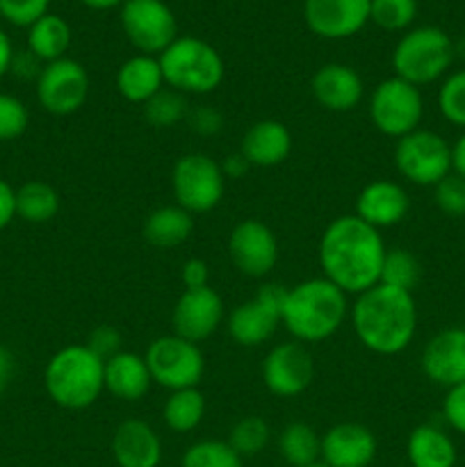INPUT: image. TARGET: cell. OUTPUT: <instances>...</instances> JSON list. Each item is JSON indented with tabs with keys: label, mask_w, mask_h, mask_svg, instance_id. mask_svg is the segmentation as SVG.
<instances>
[{
	"label": "cell",
	"mask_w": 465,
	"mask_h": 467,
	"mask_svg": "<svg viewBox=\"0 0 465 467\" xmlns=\"http://www.w3.org/2000/svg\"><path fill=\"white\" fill-rule=\"evenodd\" d=\"M433 201H436L438 210L447 217H465V181L456 173L442 178L436 187H433Z\"/></svg>",
	"instance_id": "39"
},
{
	"label": "cell",
	"mask_w": 465,
	"mask_h": 467,
	"mask_svg": "<svg viewBox=\"0 0 465 467\" xmlns=\"http://www.w3.org/2000/svg\"><path fill=\"white\" fill-rule=\"evenodd\" d=\"M16 219V190L0 178V231Z\"/></svg>",
	"instance_id": "45"
},
{
	"label": "cell",
	"mask_w": 465,
	"mask_h": 467,
	"mask_svg": "<svg viewBox=\"0 0 465 467\" xmlns=\"http://www.w3.org/2000/svg\"><path fill=\"white\" fill-rule=\"evenodd\" d=\"M406 459L410 467H454L459 454L445 429L436 424H419L408 433Z\"/></svg>",
	"instance_id": "26"
},
{
	"label": "cell",
	"mask_w": 465,
	"mask_h": 467,
	"mask_svg": "<svg viewBox=\"0 0 465 467\" xmlns=\"http://www.w3.org/2000/svg\"><path fill=\"white\" fill-rule=\"evenodd\" d=\"M114 85H117V91L121 99L137 105H146L158 91H162L167 87L164 85V76L158 57L141 53L132 55L130 59H126L119 67Z\"/></svg>",
	"instance_id": "25"
},
{
	"label": "cell",
	"mask_w": 465,
	"mask_h": 467,
	"mask_svg": "<svg viewBox=\"0 0 465 467\" xmlns=\"http://www.w3.org/2000/svg\"><path fill=\"white\" fill-rule=\"evenodd\" d=\"M12 369H14V358L5 347H0V395L5 392L7 388L9 377H12Z\"/></svg>",
	"instance_id": "49"
},
{
	"label": "cell",
	"mask_w": 465,
	"mask_h": 467,
	"mask_svg": "<svg viewBox=\"0 0 465 467\" xmlns=\"http://www.w3.org/2000/svg\"><path fill=\"white\" fill-rule=\"evenodd\" d=\"M182 467H244V459L226 441H199L185 450Z\"/></svg>",
	"instance_id": "35"
},
{
	"label": "cell",
	"mask_w": 465,
	"mask_h": 467,
	"mask_svg": "<svg viewBox=\"0 0 465 467\" xmlns=\"http://www.w3.org/2000/svg\"><path fill=\"white\" fill-rule=\"evenodd\" d=\"M367 114L381 135L401 140L418 130L424 117V99L419 87L392 76L378 82L369 94Z\"/></svg>",
	"instance_id": "8"
},
{
	"label": "cell",
	"mask_w": 465,
	"mask_h": 467,
	"mask_svg": "<svg viewBox=\"0 0 465 467\" xmlns=\"http://www.w3.org/2000/svg\"><path fill=\"white\" fill-rule=\"evenodd\" d=\"M278 454L292 467H308L322 461V436L305 422H292L278 433Z\"/></svg>",
	"instance_id": "29"
},
{
	"label": "cell",
	"mask_w": 465,
	"mask_h": 467,
	"mask_svg": "<svg viewBox=\"0 0 465 467\" xmlns=\"http://www.w3.org/2000/svg\"><path fill=\"white\" fill-rule=\"evenodd\" d=\"M249 169H253V167H251L249 160H246L240 150L232 155H228V158L222 162V171H223V176H226V181L228 178H232V181H240V178H244L246 173H249Z\"/></svg>",
	"instance_id": "46"
},
{
	"label": "cell",
	"mask_w": 465,
	"mask_h": 467,
	"mask_svg": "<svg viewBox=\"0 0 465 467\" xmlns=\"http://www.w3.org/2000/svg\"><path fill=\"white\" fill-rule=\"evenodd\" d=\"M187 112H190L187 96H182L181 91L176 89H169V87H164L162 91H158V94L144 105L146 121H149L153 128H162V130L185 121Z\"/></svg>",
	"instance_id": "34"
},
{
	"label": "cell",
	"mask_w": 465,
	"mask_h": 467,
	"mask_svg": "<svg viewBox=\"0 0 465 467\" xmlns=\"http://www.w3.org/2000/svg\"><path fill=\"white\" fill-rule=\"evenodd\" d=\"M44 388L59 409H89L105 392V360L87 345L62 347L46 363Z\"/></svg>",
	"instance_id": "4"
},
{
	"label": "cell",
	"mask_w": 465,
	"mask_h": 467,
	"mask_svg": "<svg viewBox=\"0 0 465 467\" xmlns=\"http://www.w3.org/2000/svg\"><path fill=\"white\" fill-rule=\"evenodd\" d=\"M164 85L182 96L212 94L223 80V59L214 46L199 36H178L162 55H158Z\"/></svg>",
	"instance_id": "5"
},
{
	"label": "cell",
	"mask_w": 465,
	"mask_h": 467,
	"mask_svg": "<svg viewBox=\"0 0 465 467\" xmlns=\"http://www.w3.org/2000/svg\"><path fill=\"white\" fill-rule=\"evenodd\" d=\"M454 41L436 26L413 27L392 50V71L415 87L431 85L450 73L454 62Z\"/></svg>",
	"instance_id": "6"
},
{
	"label": "cell",
	"mask_w": 465,
	"mask_h": 467,
	"mask_svg": "<svg viewBox=\"0 0 465 467\" xmlns=\"http://www.w3.org/2000/svg\"><path fill=\"white\" fill-rule=\"evenodd\" d=\"M30 112L26 103L12 94L0 91V141L18 140L27 130Z\"/></svg>",
	"instance_id": "38"
},
{
	"label": "cell",
	"mask_w": 465,
	"mask_h": 467,
	"mask_svg": "<svg viewBox=\"0 0 465 467\" xmlns=\"http://www.w3.org/2000/svg\"><path fill=\"white\" fill-rule=\"evenodd\" d=\"M59 213V194L44 181H27L16 190V217L27 223H48Z\"/></svg>",
	"instance_id": "30"
},
{
	"label": "cell",
	"mask_w": 465,
	"mask_h": 467,
	"mask_svg": "<svg viewBox=\"0 0 465 467\" xmlns=\"http://www.w3.org/2000/svg\"><path fill=\"white\" fill-rule=\"evenodd\" d=\"M308 467H328V465H324L322 461H319V463H313V465H308Z\"/></svg>",
	"instance_id": "51"
},
{
	"label": "cell",
	"mask_w": 465,
	"mask_h": 467,
	"mask_svg": "<svg viewBox=\"0 0 465 467\" xmlns=\"http://www.w3.org/2000/svg\"><path fill=\"white\" fill-rule=\"evenodd\" d=\"M438 109L447 123L465 130V68L451 71L442 78L438 89Z\"/></svg>",
	"instance_id": "37"
},
{
	"label": "cell",
	"mask_w": 465,
	"mask_h": 467,
	"mask_svg": "<svg viewBox=\"0 0 465 467\" xmlns=\"http://www.w3.org/2000/svg\"><path fill=\"white\" fill-rule=\"evenodd\" d=\"M121 27L141 55H162L178 39V21L164 0H126L121 5Z\"/></svg>",
	"instance_id": "11"
},
{
	"label": "cell",
	"mask_w": 465,
	"mask_h": 467,
	"mask_svg": "<svg viewBox=\"0 0 465 467\" xmlns=\"http://www.w3.org/2000/svg\"><path fill=\"white\" fill-rule=\"evenodd\" d=\"M304 21L322 39H349L369 21V0H305Z\"/></svg>",
	"instance_id": "17"
},
{
	"label": "cell",
	"mask_w": 465,
	"mask_h": 467,
	"mask_svg": "<svg viewBox=\"0 0 465 467\" xmlns=\"http://www.w3.org/2000/svg\"><path fill=\"white\" fill-rule=\"evenodd\" d=\"M451 173L465 181V132L451 144Z\"/></svg>",
	"instance_id": "48"
},
{
	"label": "cell",
	"mask_w": 465,
	"mask_h": 467,
	"mask_svg": "<svg viewBox=\"0 0 465 467\" xmlns=\"http://www.w3.org/2000/svg\"><path fill=\"white\" fill-rule=\"evenodd\" d=\"M144 360L149 365L153 383H158L169 392L199 388L205 374L203 351L199 349L196 342L185 340L176 333L155 337L146 349Z\"/></svg>",
	"instance_id": "10"
},
{
	"label": "cell",
	"mask_w": 465,
	"mask_h": 467,
	"mask_svg": "<svg viewBox=\"0 0 465 467\" xmlns=\"http://www.w3.org/2000/svg\"><path fill=\"white\" fill-rule=\"evenodd\" d=\"M287 287L267 283L253 299L242 301L226 319L228 336L240 347H260L283 327V299Z\"/></svg>",
	"instance_id": "12"
},
{
	"label": "cell",
	"mask_w": 465,
	"mask_h": 467,
	"mask_svg": "<svg viewBox=\"0 0 465 467\" xmlns=\"http://www.w3.org/2000/svg\"><path fill=\"white\" fill-rule=\"evenodd\" d=\"M112 456L119 467H160L162 438L144 420H123L114 429Z\"/></svg>",
	"instance_id": "22"
},
{
	"label": "cell",
	"mask_w": 465,
	"mask_h": 467,
	"mask_svg": "<svg viewBox=\"0 0 465 467\" xmlns=\"http://www.w3.org/2000/svg\"><path fill=\"white\" fill-rule=\"evenodd\" d=\"M171 192L176 205L190 214H203L217 208L226 192L222 162L205 153H185L173 162Z\"/></svg>",
	"instance_id": "7"
},
{
	"label": "cell",
	"mask_w": 465,
	"mask_h": 467,
	"mask_svg": "<svg viewBox=\"0 0 465 467\" xmlns=\"http://www.w3.org/2000/svg\"><path fill=\"white\" fill-rule=\"evenodd\" d=\"M377 451V436L358 422H340L322 436V463L328 467H369Z\"/></svg>",
	"instance_id": "19"
},
{
	"label": "cell",
	"mask_w": 465,
	"mask_h": 467,
	"mask_svg": "<svg viewBox=\"0 0 465 467\" xmlns=\"http://www.w3.org/2000/svg\"><path fill=\"white\" fill-rule=\"evenodd\" d=\"M410 210L408 192L395 181H372L356 196V217L363 219L372 228H392L406 219Z\"/></svg>",
	"instance_id": "21"
},
{
	"label": "cell",
	"mask_w": 465,
	"mask_h": 467,
	"mask_svg": "<svg viewBox=\"0 0 465 467\" xmlns=\"http://www.w3.org/2000/svg\"><path fill=\"white\" fill-rule=\"evenodd\" d=\"M223 322V299L212 287L182 290L171 310L173 333L190 342H203L217 333Z\"/></svg>",
	"instance_id": "16"
},
{
	"label": "cell",
	"mask_w": 465,
	"mask_h": 467,
	"mask_svg": "<svg viewBox=\"0 0 465 467\" xmlns=\"http://www.w3.org/2000/svg\"><path fill=\"white\" fill-rule=\"evenodd\" d=\"M89 73L80 62L62 57L41 67L36 78V100L53 117H71L89 99Z\"/></svg>",
	"instance_id": "13"
},
{
	"label": "cell",
	"mask_w": 465,
	"mask_h": 467,
	"mask_svg": "<svg viewBox=\"0 0 465 467\" xmlns=\"http://www.w3.org/2000/svg\"><path fill=\"white\" fill-rule=\"evenodd\" d=\"M386 242L381 233L356 214L333 219L319 240V267L324 278L346 296L363 295L381 281Z\"/></svg>",
	"instance_id": "1"
},
{
	"label": "cell",
	"mask_w": 465,
	"mask_h": 467,
	"mask_svg": "<svg viewBox=\"0 0 465 467\" xmlns=\"http://www.w3.org/2000/svg\"><path fill=\"white\" fill-rule=\"evenodd\" d=\"M50 0H0V16L16 27H30L48 14Z\"/></svg>",
	"instance_id": "40"
},
{
	"label": "cell",
	"mask_w": 465,
	"mask_h": 467,
	"mask_svg": "<svg viewBox=\"0 0 465 467\" xmlns=\"http://www.w3.org/2000/svg\"><path fill=\"white\" fill-rule=\"evenodd\" d=\"M422 372L436 386L450 388L465 383V328L450 327L438 331L422 349Z\"/></svg>",
	"instance_id": "18"
},
{
	"label": "cell",
	"mask_w": 465,
	"mask_h": 467,
	"mask_svg": "<svg viewBox=\"0 0 465 467\" xmlns=\"http://www.w3.org/2000/svg\"><path fill=\"white\" fill-rule=\"evenodd\" d=\"M153 379L144 356L135 351H119L105 360V390L121 401H140L149 395Z\"/></svg>",
	"instance_id": "24"
},
{
	"label": "cell",
	"mask_w": 465,
	"mask_h": 467,
	"mask_svg": "<svg viewBox=\"0 0 465 467\" xmlns=\"http://www.w3.org/2000/svg\"><path fill=\"white\" fill-rule=\"evenodd\" d=\"M71 39V26H68L67 18L57 16V14H44L39 21L27 27V50L41 64L67 57Z\"/></svg>",
	"instance_id": "28"
},
{
	"label": "cell",
	"mask_w": 465,
	"mask_h": 467,
	"mask_svg": "<svg viewBox=\"0 0 465 467\" xmlns=\"http://www.w3.org/2000/svg\"><path fill=\"white\" fill-rule=\"evenodd\" d=\"M349 308L345 292L328 278H308L285 290L283 327L301 345H315L340 331Z\"/></svg>",
	"instance_id": "3"
},
{
	"label": "cell",
	"mask_w": 465,
	"mask_h": 467,
	"mask_svg": "<svg viewBox=\"0 0 465 467\" xmlns=\"http://www.w3.org/2000/svg\"><path fill=\"white\" fill-rule=\"evenodd\" d=\"M392 158L399 176L418 187H436L451 173V144L427 128L397 140Z\"/></svg>",
	"instance_id": "9"
},
{
	"label": "cell",
	"mask_w": 465,
	"mask_h": 467,
	"mask_svg": "<svg viewBox=\"0 0 465 467\" xmlns=\"http://www.w3.org/2000/svg\"><path fill=\"white\" fill-rule=\"evenodd\" d=\"M240 153L249 160L251 167H278L292 153L290 128L278 119H260L242 135Z\"/></svg>",
	"instance_id": "23"
},
{
	"label": "cell",
	"mask_w": 465,
	"mask_h": 467,
	"mask_svg": "<svg viewBox=\"0 0 465 467\" xmlns=\"http://www.w3.org/2000/svg\"><path fill=\"white\" fill-rule=\"evenodd\" d=\"M442 418L456 433L465 436V383L450 388L442 400Z\"/></svg>",
	"instance_id": "43"
},
{
	"label": "cell",
	"mask_w": 465,
	"mask_h": 467,
	"mask_svg": "<svg viewBox=\"0 0 465 467\" xmlns=\"http://www.w3.org/2000/svg\"><path fill=\"white\" fill-rule=\"evenodd\" d=\"M187 123H190L191 132L201 137H214L223 130V117L219 109L212 105H199V108H190L187 112Z\"/></svg>",
	"instance_id": "42"
},
{
	"label": "cell",
	"mask_w": 465,
	"mask_h": 467,
	"mask_svg": "<svg viewBox=\"0 0 465 467\" xmlns=\"http://www.w3.org/2000/svg\"><path fill=\"white\" fill-rule=\"evenodd\" d=\"M418 18V0H369V21L386 32L408 30Z\"/></svg>",
	"instance_id": "36"
},
{
	"label": "cell",
	"mask_w": 465,
	"mask_h": 467,
	"mask_svg": "<svg viewBox=\"0 0 465 467\" xmlns=\"http://www.w3.org/2000/svg\"><path fill=\"white\" fill-rule=\"evenodd\" d=\"M181 278L185 290H199V287L210 285V267L205 260L190 258L181 269Z\"/></svg>",
	"instance_id": "44"
},
{
	"label": "cell",
	"mask_w": 465,
	"mask_h": 467,
	"mask_svg": "<svg viewBox=\"0 0 465 467\" xmlns=\"http://www.w3.org/2000/svg\"><path fill=\"white\" fill-rule=\"evenodd\" d=\"M82 5H87L89 9H96V12H100V9H112V7H121L126 0H80Z\"/></svg>",
	"instance_id": "50"
},
{
	"label": "cell",
	"mask_w": 465,
	"mask_h": 467,
	"mask_svg": "<svg viewBox=\"0 0 465 467\" xmlns=\"http://www.w3.org/2000/svg\"><path fill=\"white\" fill-rule=\"evenodd\" d=\"M310 89H313L319 108L328 109V112L345 114L360 105L365 96V82L354 67L331 62L315 71Z\"/></svg>",
	"instance_id": "20"
},
{
	"label": "cell",
	"mask_w": 465,
	"mask_h": 467,
	"mask_svg": "<svg viewBox=\"0 0 465 467\" xmlns=\"http://www.w3.org/2000/svg\"><path fill=\"white\" fill-rule=\"evenodd\" d=\"M228 255L246 278H264L278 263V240L264 222L244 219L231 231Z\"/></svg>",
	"instance_id": "15"
},
{
	"label": "cell",
	"mask_w": 465,
	"mask_h": 467,
	"mask_svg": "<svg viewBox=\"0 0 465 467\" xmlns=\"http://www.w3.org/2000/svg\"><path fill=\"white\" fill-rule=\"evenodd\" d=\"M263 383L272 395L292 400L305 392L313 383L315 363L310 351L301 342L290 340L272 347L263 360Z\"/></svg>",
	"instance_id": "14"
},
{
	"label": "cell",
	"mask_w": 465,
	"mask_h": 467,
	"mask_svg": "<svg viewBox=\"0 0 465 467\" xmlns=\"http://www.w3.org/2000/svg\"><path fill=\"white\" fill-rule=\"evenodd\" d=\"M269 438H272L269 424L260 415H246L232 424L226 442L242 459H246V456H258L260 451H264V447L269 445Z\"/></svg>",
	"instance_id": "33"
},
{
	"label": "cell",
	"mask_w": 465,
	"mask_h": 467,
	"mask_svg": "<svg viewBox=\"0 0 465 467\" xmlns=\"http://www.w3.org/2000/svg\"><path fill=\"white\" fill-rule=\"evenodd\" d=\"M422 276V267L415 254L408 249H388L386 258H383L381 267V281L383 285L397 287V290L413 292L415 285L419 283Z\"/></svg>",
	"instance_id": "32"
},
{
	"label": "cell",
	"mask_w": 465,
	"mask_h": 467,
	"mask_svg": "<svg viewBox=\"0 0 465 467\" xmlns=\"http://www.w3.org/2000/svg\"><path fill=\"white\" fill-rule=\"evenodd\" d=\"M14 55H16V53H14L12 39H9L7 32L0 27V78H5L9 71H12Z\"/></svg>",
	"instance_id": "47"
},
{
	"label": "cell",
	"mask_w": 465,
	"mask_h": 467,
	"mask_svg": "<svg viewBox=\"0 0 465 467\" xmlns=\"http://www.w3.org/2000/svg\"><path fill=\"white\" fill-rule=\"evenodd\" d=\"M85 345L89 347L98 358L108 360L112 358V356H117L119 351H123V336L117 327L103 324V327H96L94 331L89 333Z\"/></svg>",
	"instance_id": "41"
},
{
	"label": "cell",
	"mask_w": 465,
	"mask_h": 467,
	"mask_svg": "<svg viewBox=\"0 0 465 467\" xmlns=\"http://www.w3.org/2000/svg\"><path fill=\"white\" fill-rule=\"evenodd\" d=\"M349 319L365 349L378 356H397L413 342L418 331V306L413 292L377 283L356 296Z\"/></svg>",
	"instance_id": "2"
},
{
	"label": "cell",
	"mask_w": 465,
	"mask_h": 467,
	"mask_svg": "<svg viewBox=\"0 0 465 467\" xmlns=\"http://www.w3.org/2000/svg\"><path fill=\"white\" fill-rule=\"evenodd\" d=\"M194 233V214L181 205H160L146 217L144 240L158 249H176L185 244Z\"/></svg>",
	"instance_id": "27"
},
{
	"label": "cell",
	"mask_w": 465,
	"mask_h": 467,
	"mask_svg": "<svg viewBox=\"0 0 465 467\" xmlns=\"http://www.w3.org/2000/svg\"><path fill=\"white\" fill-rule=\"evenodd\" d=\"M164 424L173 433H191L205 418V397L199 388L169 392L162 409Z\"/></svg>",
	"instance_id": "31"
}]
</instances>
